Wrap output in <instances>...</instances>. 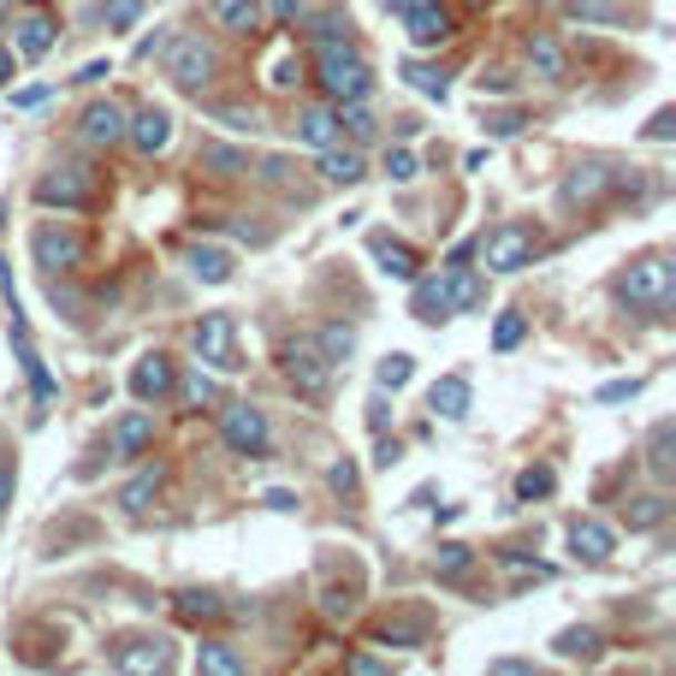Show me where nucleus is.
I'll use <instances>...</instances> for the list:
<instances>
[{
  "instance_id": "nucleus-18",
  "label": "nucleus",
  "mask_w": 676,
  "mask_h": 676,
  "mask_svg": "<svg viewBox=\"0 0 676 676\" xmlns=\"http://www.w3.org/2000/svg\"><path fill=\"white\" fill-rule=\"evenodd\" d=\"M605 190H612V167L587 161V167H576V172H569V179L558 184V202H564V208H582V202L605 196Z\"/></svg>"
},
{
  "instance_id": "nucleus-22",
  "label": "nucleus",
  "mask_w": 676,
  "mask_h": 676,
  "mask_svg": "<svg viewBox=\"0 0 676 676\" xmlns=\"http://www.w3.org/2000/svg\"><path fill=\"white\" fill-rule=\"evenodd\" d=\"M154 445V415L149 410H131L113 422V451L119 457H143V451Z\"/></svg>"
},
{
  "instance_id": "nucleus-31",
  "label": "nucleus",
  "mask_w": 676,
  "mask_h": 676,
  "mask_svg": "<svg viewBox=\"0 0 676 676\" xmlns=\"http://www.w3.org/2000/svg\"><path fill=\"white\" fill-rule=\"evenodd\" d=\"M309 42L315 48L351 42V19H344V12H315V19H309Z\"/></svg>"
},
{
  "instance_id": "nucleus-14",
  "label": "nucleus",
  "mask_w": 676,
  "mask_h": 676,
  "mask_svg": "<svg viewBox=\"0 0 676 676\" xmlns=\"http://www.w3.org/2000/svg\"><path fill=\"white\" fill-rule=\"evenodd\" d=\"M410 315L422 321V326H440L451 315V297H445V273H415L410 280Z\"/></svg>"
},
{
  "instance_id": "nucleus-30",
  "label": "nucleus",
  "mask_w": 676,
  "mask_h": 676,
  "mask_svg": "<svg viewBox=\"0 0 676 676\" xmlns=\"http://www.w3.org/2000/svg\"><path fill=\"white\" fill-rule=\"evenodd\" d=\"M552 647H558V658H569V665H594L599 658V629H564Z\"/></svg>"
},
{
  "instance_id": "nucleus-49",
  "label": "nucleus",
  "mask_w": 676,
  "mask_h": 676,
  "mask_svg": "<svg viewBox=\"0 0 676 676\" xmlns=\"http://www.w3.org/2000/svg\"><path fill=\"white\" fill-rule=\"evenodd\" d=\"M255 179H262V184H291V161H285V154H268Z\"/></svg>"
},
{
  "instance_id": "nucleus-16",
  "label": "nucleus",
  "mask_w": 676,
  "mask_h": 676,
  "mask_svg": "<svg viewBox=\"0 0 676 676\" xmlns=\"http://www.w3.org/2000/svg\"><path fill=\"white\" fill-rule=\"evenodd\" d=\"M475 404V392H470V380L463 374H445V380H433V392H427V410L440 415V422H463Z\"/></svg>"
},
{
  "instance_id": "nucleus-15",
  "label": "nucleus",
  "mask_w": 676,
  "mask_h": 676,
  "mask_svg": "<svg viewBox=\"0 0 676 676\" xmlns=\"http://www.w3.org/2000/svg\"><path fill=\"white\" fill-rule=\"evenodd\" d=\"M404 30H410V42L415 48H440V42H451L457 37V24H451V12L445 7H415V12H404Z\"/></svg>"
},
{
  "instance_id": "nucleus-29",
  "label": "nucleus",
  "mask_w": 676,
  "mask_h": 676,
  "mask_svg": "<svg viewBox=\"0 0 676 676\" xmlns=\"http://www.w3.org/2000/svg\"><path fill=\"white\" fill-rule=\"evenodd\" d=\"M196 670H208V676H238V670H244V658L232 653V640H202V647H196Z\"/></svg>"
},
{
  "instance_id": "nucleus-23",
  "label": "nucleus",
  "mask_w": 676,
  "mask_h": 676,
  "mask_svg": "<svg viewBox=\"0 0 676 676\" xmlns=\"http://www.w3.org/2000/svg\"><path fill=\"white\" fill-rule=\"evenodd\" d=\"M528 48V65L541 72L546 83H564V72H569V60H564V48H558V37H546V30H534V37L523 42Z\"/></svg>"
},
{
  "instance_id": "nucleus-13",
  "label": "nucleus",
  "mask_w": 676,
  "mask_h": 676,
  "mask_svg": "<svg viewBox=\"0 0 676 676\" xmlns=\"http://www.w3.org/2000/svg\"><path fill=\"white\" fill-rule=\"evenodd\" d=\"M569 552H576L582 564H605L617 552V534L599 523V516H576V523H569Z\"/></svg>"
},
{
  "instance_id": "nucleus-6",
  "label": "nucleus",
  "mask_w": 676,
  "mask_h": 676,
  "mask_svg": "<svg viewBox=\"0 0 676 676\" xmlns=\"http://www.w3.org/2000/svg\"><path fill=\"white\" fill-rule=\"evenodd\" d=\"M220 440L238 451V457H268L273 451V433H268V415L255 404H225L220 410Z\"/></svg>"
},
{
  "instance_id": "nucleus-60",
  "label": "nucleus",
  "mask_w": 676,
  "mask_h": 676,
  "mask_svg": "<svg viewBox=\"0 0 676 676\" xmlns=\"http://www.w3.org/2000/svg\"><path fill=\"white\" fill-rule=\"evenodd\" d=\"M101 78H108V60H90V65L78 72V83H101Z\"/></svg>"
},
{
  "instance_id": "nucleus-24",
  "label": "nucleus",
  "mask_w": 676,
  "mask_h": 676,
  "mask_svg": "<svg viewBox=\"0 0 676 676\" xmlns=\"http://www.w3.org/2000/svg\"><path fill=\"white\" fill-rule=\"evenodd\" d=\"M321 179L326 184H362V179H369V161H362V154L356 149H321Z\"/></svg>"
},
{
  "instance_id": "nucleus-56",
  "label": "nucleus",
  "mask_w": 676,
  "mask_h": 676,
  "mask_svg": "<svg viewBox=\"0 0 676 676\" xmlns=\"http://www.w3.org/2000/svg\"><path fill=\"white\" fill-rule=\"evenodd\" d=\"M42 101H48V83H30V90L12 95V108H42Z\"/></svg>"
},
{
  "instance_id": "nucleus-39",
  "label": "nucleus",
  "mask_w": 676,
  "mask_h": 676,
  "mask_svg": "<svg viewBox=\"0 0 676 676\" xmlns=\"http://www.w3.org/2000/svg\"><path fill=\"white\" fill-rule=\"evenodd\" d=\"M670 516V505L658 493H647V498H629V528H658Z\"/></svg>"
},
{
  "instance_id": "nucleus-35",
  "label": "nucleus",
  "mask_w": 676,
  "mask_h": 676,
  "mask_svg": "<svg viewBox=\"0 0 676 676\" xmlns=\"http://www.w3.org/2000/svg\"><path fill=\"white\" fill-rule=\"evenodd\" d=\"M179 617L184 623H214V617H225V605L214 594H196V587H190V594H179Z\"/></svg>"
},
{
  "instance_id": "nucleus-2",
  "label": "nucleus",
  "mask_w": 676,
  "mask_h": 676,
  "mask_svg": "<svg viewBox=\"0 0 676 676\" xmlns=\"http://www.w3.org/2000/svg\"><path fill=\"white\" fill-rule=\"evenodd\" d=\"M617 297L665 315V309L676 303V262L670 255H640V262H629V273L617 280Z\"/></svg>"
},
{
  "instance_id": "nucleus-37",
  "label": "nucleus",
  "mask_w": 676,
  "mask_h": 676,
  "mask_svg": "<svg viewBox=\"0 0 676 676\" xmlns=\"http://www.w3.org/2000/svg\"><path fill=\"white\" fill-rule=\"evenodd\" d=\"M339 125H351L356 143H369V137L380 131V119H374L369 108H362V101H339Z\"/></svg>"
},
{
  "instance_id": "nucleus-54",
  "label": "nucleus",
  "mask_w": 676,
  "mask_h": 676,
  "mask_svg": "<svg viewBox=\"0 0 676 676\" xmlns=\"http://www.w3.org/2000/svg\"><path fill=\"white\" fill-rule=\"evenodd\" d=\"M647 137H653V143H670V137H676V113H670V108H665V113H653Z\"/></svg>"
},
{
  "instance_id": "nucleus-32",
  "label": "nucleus",
  "mask_w": 676,
  "mask_h": 676,
  "mask_svg": "<svg viewBox=\"0 0 676 676\" xmlns=\"http://www.w3.org/2000/svg\"><path fill=\"white\" fill-rule=\"evenodd\" d=\"M161 481H167V470H161V463H149V470H143V475H137V481H131V487H125V493H119V505H125V511H143V505H149V498H154V493H161Z\"/></svg>"
},
{
  "instance_id": "nucleus-64",
  "label": "nucleus",
  "mask_w": 676,
  "mask_h": 676,
  "mask_svg": "<svg viewBox=\"0 0 676 676\" xmlns=\"http://www.w3.org/2000/svg\"><path fill=\"white\" fill-rule=\"evenodd\" d=\"M12 19V0H0V24H7Z\"/></svg>"
},
{
  "instance_id": "nucleus-34",
  "label": "nucleus",
  "mask_w": 676,
  "mask_h": 676,
  "mask_svg": "<svg viewBox=\"0 0 676 676\" xmlns=\"http://www.w3.org/2000/svg\"><path fill=\"white\" fill-rule=\"evenodd\" d=\"M315 344L326 351V362H351V351H356V333H351V326H339V321H326L321 333H315Z\"/></svg>"
},
{
  "instance_id": "nucleus-43",
  "label": "nucleus",
  "mask_w": 676,
  "mask_h": 676,
  "mask_svg": "<svg viewBox=\"0 0 676 676\" xmlns=\"http://www.w3.org/2000/svg\"><path fill=\"white\" fill-rule=\"evenodd\" d=\"M427 640V623H386L380 629V647H422Z\"/></svg>"
},
{
  "instance_id": "nucleus-26",
  "label": "nucleus",
  "mask_w": 676,
  "mask_h": 676,
  "mask_svg": "<svg viewBox=\"0 0 676 676\" xmlns=\"http://www.w3.org/2000/svg\"><path fill=\"white\" fill-rule=\"evenodd\" d=\"M445 297H451V309H481L487 285H481V273L470 262H463V268H445Z\"/></svg>"
},
{
  "instance_id": "nucleus-55",
  "label": "nucleus",
  "mask_w": 676,
  "mask_h": 676,
  "mask_svg": "<svg viewBox=\"0 0 676 676\" xmlns=\"http://www.w3.org/2000/svg\"><path fill=\"white\" fill-rule=\"evenodd\" d=\"M214 119H220V125H232V131H250L255 125V113H244V108H214Z\"/></svg>"
},
{
  "instance_id": "nucleus-19",
  "label": "nucleus",
  "mask_w": 676,
  "mask_h": 676,
  "mask_svg": "<svg viewBox=\"0 0 676 676\" xmlns=\"http://www.w3.org/2000/svg\"><path fill=\"white\" fill-rule=\"evenodd\" d=\"M196 172H208V179H244V172H250V149H238V143H202L196 149Z\"/></svg>"
},
{
  "instance_id": "nucleus-48",
  "label": "nucleus",
  "mask_w": 676,
  "mask_h": 676,
  "mask_svg": "<svg viewBox=\"0 0 676 676\" xmlns=\"http://www.w3.org/2000/svg\"><path fill=\"white\" fill-rule=\"evenodd\" d=\"M326 481H333V493H344V498L362 487V475H356V463H351V457H339L333 470H326Z\"/></svg>"
},
{
  "instance_id": "nucleus-47",
  "label": "nucleus",
  "mask_w": 676,
  "mask_h": 676,
  "mask_svg": "<svg viewBox=\"0 0 676 676\" xmlns=\"http://www.w3.org/2000/svg\"><path fill=\"white\" fill-rule=\"evenodd\" d=\"M415 172H422V161H415L410 149H386V179H392V184H410Z\"/></svg>"
},
{
  "instance_id": "nucleus-25",
  "label": "nucleus",
  "mask_w": 676,
  "mask_h": 676,
  "mask_svg": "<svg viewBox=\"0 0 676 676\" xmlns=\"http://www.w3.org/2000/svg\"><path fill=\"white\" fill-rule=\"evenodd\" d=\"M184 262H190V280H202V285H225V280H232V255H225L220 244H196Z\"/></svg>"
},
{
  "instance_id": "nucleus-7",
  "label": "nucleus",
  "mask_w": 676,
  "mask_h": 676,
  "mask_svg": "<svg viewBox=\"0 0 676 676\" xmlns=\"http://www.w3.org/2000/svg\"><path fill=\"white\" fill-rule=\"evenodd\" d=\"M30 255H37V268H48V273H72V268H83V238L60 220H42L37 232H30Z\"/></svg>"
},
{
  "instance_id": "nucleus-57",
  "label": "nucleus",
  "mask_w": 676,
  "mask_h": 676,
  "mask_svg": "<svg viewBox=\"0 0 676 676\" xmlns=\"http://www.w3.org/2000/svg\"><path fill=\"white\" fill-rule=\"evenodd\" d=\"M369 427H374V433H386V392H374V397H369Z\"/></svg>"
},
{
  "instance_id": "nucleus-58",
  "label": "nucleus",
  "mask_w": 676,
  "mask_h": 676,
  "mask_svg": "<svg viewBox=\"0 0 676 676\" xmlns=\"http://www.w3.org/2000/svg\"><path fill=\"white\" fill-rule=\"evenodd\" d=\"M12 487H19V475H12V470H7V463H0V511H7V505H12Z\"/></svg>"
},
{
  "instance_id": "nucleus-40",
  "label": "nucleus",
  "mask_w": 676,
  "mask_h": 676,
  "mask_svg": "<svg viewBox=\"0 0 676 676\" xmlns=\"http://www.w3.org/2000/svg\"><path fill=\"white\" fill-rule=\"evenodd\" d=\"M404 78L415 83V90H422L427 101H445V90H451V83H445V72H433V65H422V60H410L404 65Z\"/></svg>"
},
{
  "instance_id": "nucleus-4",
  "label": "nucleus",
  "mask_w": 676,
  "mask_h": 676,
  "mask_svg": "<svg viewBox=\"0 0 676 676\" xmlns=\"http://www.w3.org/2000/svg\"><path fill=\"white\" fill-rule=\"evenodd\" d=\"M220 72V54L214 42H202L196 30H184V37L167 42V78L179 83V90H202V83H214Z\"/></svg>"
},
{
  "instance_id": "nucleus-62",
  "label": "nucleus",
  "mask_w": 676,
  "mask_h": 676,
  "mask_svg": "<svg viewBox=\"0 0 676 676\" xmlns=\"http://www.w3.org/2000/svg\"><path fill=\"white\" fill-rule=\"evenodd\" d=\"M12 83V48H0V90Z\"/></svg>"
},
{
  "instance_id": "nucleus-1",
  "label": "nucleus",
  "mask_w": 676,
  "mask_h": 676,
  "mask_svg": "<svg viewBox=\"0 0 676 676\" xmlns=\"http://www.w3.org/2000/svg\"><path fill=\"white\" fill-rule=\"evenodd\" d=\"M315 72H321V90L326 101H369L374 90V72H369V60L356 54L351 42H333V48H315Z\"/></svg>"
},
{
  "instance_id": "nucleus-17",
  "label": "nucleus",
  "mask_w": 676,
  "mask_h": 676,
  "mask_svg": "<svg viewBox=\"0 0 676 676\" xmlns=\"http://www.w3.org/2000/svg\"><path fill=\"white\" fill-rule=\"evenodd\" d=\"M369 255L380 262V273H392V280H415V273H422L415 250L404 244V238H392V232H374V238H369Z\"/></svg>"
},
{
  "instance_id": "nucleus-50",
  "label": "nucleus",
  "mask_w": 676,
  "mask_h": 676,
  "mask_svg": "<svg viewBox=\"0 0 676 676\" xmlns=\"http://www.w3.org/2000/svg\"><path fill=\"white\" fill-rule=\"evenodd\" d=\"M640 392V380H612V386H599L594 397H599V404H623V397H635Z\"/></svg>"
},
{
  "instance_id": "nucleus-21",
  "label": "nucleus",
  "mask_w": 676,
  "mask_h": 676,
  "mask_svg": "<svg viewBox=\"0 0 676 676\" xmlns=\"http://www.w3.org/2000/svg\"><path fill=\"white\" fill-rule=\"evenodd\" d=\"M291 131H297V143H309V149H333L344 125H339V108H321V101H315V108L297 113V125H291Z\"/></svg>"
},
{
  "instance_id": "nucleus-33",
  "label": "nucleus",
  "mask_w": 676,
  "mask_h": 676,
  "mask_svg": "<svg viewBox=\"0 0 676 676\" xmlns=\"http://www.w3.org/2000/svg\"><path fill=\"white\" fill-rule=\"evenodd\" d=\"M172 392H179V404H184V410L220 404V386H214V380H208L202 369H196V374H184V380H179V386H172Z\"/></svg>"
},
{
  "instance_id": "nucleus-53",
  "label": "nucleus",
  "mask_w": 676,
  "mask_h": 676,
  "mask_svg": "<svg viewBox=\"0 0 676 676\" xmlns=\"http://www.w3.org/2000/svg\"><path fill=\"white\" fill-rule=\"evenodd\" d=\"M523 131V113H493L487 119V137H516Z\"/></svg>"
},
{
  "instance_id": "nucleus-61",
  "label": "nucleus",
  "mask_w": 676,
  "mask_h": 676,
  "mask_svg": "<svg viewBox=\"0 0 676 676\" xmlns=\"http://www.w3.org/2000/svg\"><path fill=\"white\" fill-rule=\"evenodd\" d=\"M374 463H380V470H392V463H397V440H380V457Z\"/></svg>"
},
{
  "instance_id": "nucleus-59",
  "label": "nucleus",
  "mask_w": 676,
  "mask_h": 676,
  "mask_svg": "<svg viewBox=\"0 0 676 676\" xmlns=\"http://www.w3.org/2000/svg\"><path fill=\"white\" fill-rule=\"evenodd\" d=\"M493 670H498V676H523L528 658H493Z\"/></svg>"
},
{
  "instance_id": "nucleus-20",
  "label": "nucleus",
  "mask_w": 676,
  "mask_h": 676,
  "mask_svg": "<svg viewBox=\"0 0 676 676\" xmlns=\"http://www.w3.org/2000/svg\"><path fill=\"white\" fill-rule=\"evenodd\" d=\"M208 19L232 37H255L262 30V0H208Z\"/></svg>"
},
{
  "instance_id": "nucleus-28",
  "label": "nucleus",
  "mask_w": 676,
  "mask_h": 676,
  "mask_svg": "<svg viewBox=\"0 0 676 676\" xmlns=\"http://www.w3.org/2000/svg\"><path fill=\"white\" fill-rule=\"evenodd\" d=\"M113 665H119V670H167L172 653H167V640H131V647L119 653Z\"/></svg>"
},
{
  "instance_id": "nucleus-10",
  "label": "nucleus",
  "mask_w": 676,
  "mask_h": 676,
  "mask_svg": "<svg viewBox=\"0 0 676 676\" xmlns=\"http://www.w3.org/2000/svg\"><path fill=\"white\" fill-rule=\"evenodd\" d=\"M172 386H179V369H172V356H143L131 369V397L137 404H161V397H172Z\"/></svg>"
},
{
  "instance_id": "nucleus-41",
  "label": "nucleus",
  "mask_w": 676,
  "mask_h": 676,
  "mask_svg": "<svg viewBox=\"0 0 676 676\" xmlns=\"http://www.w3.org/2000/svg\"><path fill=\"white\" fill-rule=\"evenodd\" d=\"M647 463H653V475H658V481H670V470H676V463H670V422H658V427H653Z\"/></svg>"
},
{
  "instance_id": "nucleus-38",
  "label": "nucleus",
  "mask_w": 676,
  "mask_h": 676,
  "mask_svg": "<svg viewBox=\"0 0 676 676\" xmlns=\"http://www.w3.org/2000/svg\"><path fill=\"white\" fill-rule=\"evenodd\" d=\"M410 374H415V356H404V351H397V356H386V362H380V392H404L410 386Z\"/></svg>"
},
{
  "instance_id": "nucleus-12",
  "label": "nucleus",
  "mask_w": 676,
  "mask_h": 676,
  "mask_svg": "<svg viewBox=\"0 0 676 676\" xmlns=\"http://www.w3.org/2000/svg\"><path fill=\"white\" fill-rule=\"evenodd\" d=\"M125 143H131L137 154H161V149L172 143V113H167V108H137V113L125 119Z\"/></svg>"
},
{
  "instance_id": "nucleus-45",
  "label": "nucleus",
  "mask_w": 676,
  "mask_h": 676,
  "mask_svg": "<svg viewBox=\"0 0 676 676\" xmlns=\"http://www.w3.org/2000/svg\"><path fill=\"white\" fill-rule=\"evenodd\" d=\"M19 356H24V374H30V392L37 397H54V380H48V369H42V356L30 351V339L19 344Z\"/></svg>"
},
{
  "instance_id": "nucleus-3",
  "label": "nucleus",
  "mask_w": 676,
  "mask_h": 676,
  "mask_svg": "<svg viewBox=\"0 0 676 676\" xmlns=\"http://www.w3.org/2000/svg\"><path fill=\"white\" fill-rule=\"evenodd\" d=\"M280 369H285V380H291V386H297L303 397H326V392H333L339 362H326V351H321L315 339H285Z\"/></svg>"
},
{
  "instance_id": "nucleus-44",
  "label": "nucleus",
  "mask_w": 676,
  "mask_h": 676,
  "mask_svg": "<svg viewBox=\"0 0 676 676\" xmlns=\"http://www.w3.org/2000/svg\"><path fill=\"white\" fill-rule=\"evenodd\" d=\"M137 19H143V0H108V7H101V24L108 30H131Z\"/></svg>"
},
{
  "instance_id": "nucleus-11",
  "label": "nucleus",
  "mask_w": 676,
  "mask_h": 676,
  "mask_svg": "<svg viewBox=\"0 0 676 676\" xmlns=\"http://www.w3.org/2000/svg\"><path fill=\"white\" fill-rule=\"evenodd\" d=\"M78 131H83V143H90V149L125 143V108H119V101H90L83 119H78Z\"/></svg>"
},
{
  "instance_id": "nucleus-9",
  "label": "nucleus",
  "mask_w": 676,
  "mask_h": 676,
  "mask_svg": "<svg viewBox=\"0 0 676 676\" xmlns=\"http://www.w3.org/2000/svg\"><path fill=\"white\" fill-rule=\"evenodd\" d=\"M190 339H196V356L214 362L220 374H238V369H244V362H238V321H232V315H202Z\"/></svg>"
},
{
  "instance_id": "nucleus-52",
  "label": "nucleus",
  "mask_w": 676,
  "mask_h": 676,
  "mask_svg": "<svg viewBox=\"0 0 676 676\" xmlns=\"http://www.w3.org/2000/svg\"><path fill=\"white\" fill-rule=\"evenodd\" d=\"M268 7H273V19H280V24H297L309 12V0H268Z\"/></svg>"
},
{
  "instance_id": "nucleus-42",
  "label": "nucleus",
  "mask_w": 676,
  "mask_h": 676,
  "mask_svg": "<svg viewBox=\"0 0 676 676\" xmlns=\"http://www.w3.org/2000/svg\"><path fill=\"white\" fill-rule=\"evenodd\" d=\"M523 339H528V321L516 315V309H511V315H498V326H493V351H516Z\"/></svg>"
},
{
  "instance_id": "nucleus-36",
  "label": "nucleus",
  "mask_w": 676,
  "mask_h": 676,
  "mask_svg": "<svg viewBox=\"0 0 676 676\" xmlns=\"http://www.w3.org/2000/svg\"><path fill=\"white\" fill-rule=\"evenodd\" d=\"M470 564H475V546H463V541H445V546H440V558H433V569H440L445 582H457Z\"/></svg>"
},
{
  "instance_id": "nucleus-27",
  "label": "nucleus",
  "mask_w": 676,
  "mask_h": 676,
  "mask_svg": "<svg viewBox=\"0 0 676 676\" xmlns=\"http://www.w3.org/2000/svg\"><path fill=\"white\" fill-rule=\"evenodd\" d=\"M54 42H60V30H54V19H42V12H37V19H24V24H19V54H24V60L54 54Z\"/></svg>"
},
{
  "instance_id": "nucleus-63",
  "label": "nucleus",
  "mask_w": 676,
  "mask_h": 676,
  "mask_svg": "<svg viewBox=\"0 0 676 676\" xmlns=\"http://www.w3.org/2000/svg\"><path fill=\"white\" fill-rule=\"evenodd\" d=\"M392 12H415V7H427V0H386Z\"/></svg>"
},
{
  "instance_id": "nucleus-46",
  "label": "nucleus",
  "mask_w": 676,
  "mask_h": 676,
  "mask_svg": "<svg viewBox=\"0 0 676 676\" xmlns=\"http://www.w3.org/2000/svg\"><path fill=\"white\" fill-rule=\"evenodd\" d=\"M552 487H558V475H552V470H523V475H516V498H546Z\"/></svg>"
},
{
  "instance_id": "nucleus-5",
  "label": "nucleus",
  "mask_w": 676,
  "mask_h": 676,
  "mask_svg": "<svg viewBox=\"0 0 676 676\" xmlns=\"http://www.w3.org/2000/svg\"><path fill=\"white\" fill-rule=\"evenodd\" d=\"M534 250H541V244H534V232H528V225H516V220L493 225V232L475 244V255H481L493 273H523V268L534 262Z\"/></svg>"
},
{
  "instance_id": "nucleus-51",
  "label": "nucleus",
  "mask_w": 676,
  "mask_h": 676,
  "mask_svg": "<svg viewBox=\"0 0 676 676\" xmlns=\"http://www.w3.org/2000/svg\"><path fill=\"white\" fill-rule=\"evenodd\" d=\"M321 605H326V617H351V612H356L351 587H344V594H339V587H326V599H321Z\"/></svg>"
},
{
  "instance_id": "nucleus-8",
  "label": "nucleus",
  "mask_w": 676,
  "mask_h": 676,
  "mask_svg": "<svg viewBox=\"0 0 676 676\" xmlns=\"http://www.w3.org/2000/svg\"><path fill=\"white\" fill-rule=\"evenodd\" d=\"M37 202L42 208H90L95 202V172L90 167H54L37 179Z\"/></svg>"
}]
</instances>
